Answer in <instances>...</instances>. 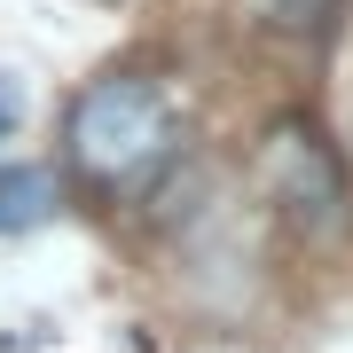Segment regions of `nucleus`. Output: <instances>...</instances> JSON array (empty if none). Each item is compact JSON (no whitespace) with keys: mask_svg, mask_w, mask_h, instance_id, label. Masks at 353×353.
I'll return each mask as SVG.
<instances>
[{"mask_svg":"<svg viewBox=\"0 0 353 353\" xmlns=\"http://www.w3.org/2000/svg\"><path fill=\"white\" fill-rule=\"evenodd\" d=\"M16 118H24V94H16V87H8V79H0V141H8V134H16Z\"/></svg>","mask_w":353,"mask_h":353,"instance_id":"5","label":"nucleus"},{"mask_svg":"<svg viewBox=\"0 0 353 353\" xmlns=\"http://www.w3.org/2000/svg\"><path fill=\"white\" fill-rule=\"evenodd\" d=\"M63 150L79 165V181H94V189H110V196H134V189H150L165 165H173L181 118H173V102H165L157 79L110 71V79H94V87L71 102Z\"/></svg>","mask_w":353,"mask_h":353,"instance_id":"1","label":"nucleus"},{"mask_svg":"<svg viewBox=\"0 0 353 353\" xmlns=\"http://www.w3.org/2000/svg\"><path fill=\"white\" fill-rule=\"evenodd\" d=\"M259 181L275 196V212L299 228V236H330L345 220V157L330 150V134L314 118H275L259 141Z\"/></svg>","mask_w":353,"mask_h":353,"instance_id":"2","label":"nucleus"},{"mask_svg":"<svg viewBox=\"0 0 353 353\" xmlns=\"http://www.w3.org/2000/svg\"><path fill=\"white\" fill-rule=\"evenodd\" d=\"M338 8H345V0H275V24L283 32H330Z\"/></svg>","mask_w":353,"mask_h":353,"instance_id":"4","label":"nucleus"},{"mask_svg":"<svg viewBox=\"0 0 353 353\" xmlns=\"http://www.w3.org/2000/svg\"><path fill=\"white\" fill-rule=\"evenodd\" d=\"M48 212H55V181H48V165H0V236L39 228Z\"/></svg>","mask_w":353,"mask_h":353,"instance_id":"3","label":"nucleus"}]
</instances>
